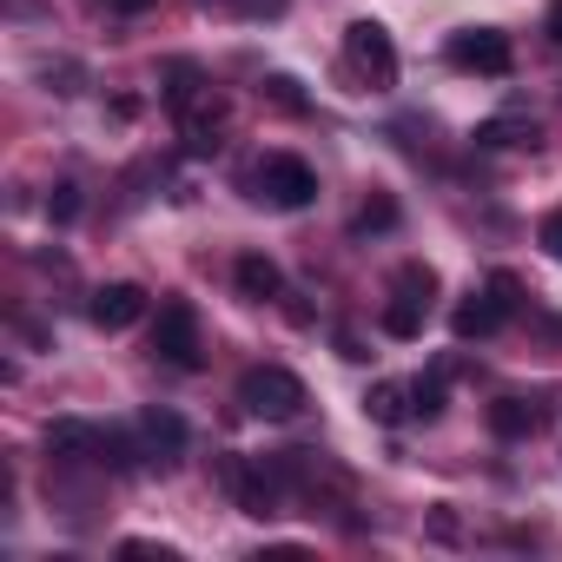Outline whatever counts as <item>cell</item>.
<instances>
[{"label": "cell", "instance_id": "6da1fadb", "mask_svg": "<svg viewBox=\"0 0 562 562\" xmlns=\"http://www.w3.org/2000/svg\"><path fill=\"white\" fill-rule=\"evenodd\" d=\"M238 404L251 411V417H265V424H292V417H305V384L285 371V364H258V371H245L238 378Z\"/></svg>", "mask_w": 562, "mask_h": 562}, {"label": "cell", "instance_id": "7a4b0ae2", "mask_svg": "<svg viewBox=\"0 0 562 562\" xmlns=\"http://www.w3.org/2000/svg\"><path fill=\"white\" fill-rule=\"evenodd\" d=\"M153 358L172 364V371H199L205 364V345H199V312L186 299L159 305V325H153Z\"/></svg>", "mask_w": 562, "mask_h": 562}, {"label": "cell", "instance_id": "3957f363", "mask_svg": "<svg viewBox=\"0 0 562 562\" xmlns=\"http://www.w3.org/2000/svg\"><path fill=\"white\" fill-rule=\"evenodd\" d=\"M258 192L278 205V212H305L318 199V172L299 159V153H265L258 159Z\"/></svg>", "mask_w": 562, "mask_h": 562}, {"label": "cell", "instance_id": "277c9868", "mask_svg": "<svg viewBox=\"0 0 562 562\" xmlns=\"http://www.w3.org/2000/svg\"><path fill=\"white\" fill-rule=\"evenodd\" d=\"M450 67L503 80V74L516 67V54H509V34H496V27H463V34H450Z\"/></svg>", "mask_w": 562, "mask_h": 562}, {"label": "cell", "instance_id": "5b68a950", "mask_svg": "<svg viewBox=\"0 0 562 562\" xmlns=\"http://www.w3.org/2000/svg\"><path fill=\"white\" fill-rule=\"evenodd\" d=\"M345 54H351V67H358L371 87H391V80H397V47H391V34H384L378 21H351V27H345Z\"/></svg>", "mask_w": 562, "mask_h": 562}, {"label": "cell", "instance_id": "8992f818", "mask_svg": "<svg viewBox=\"0 0 562 562\" xmlns=\"http://www.w3.org/2000/svg\"><path fill=\"white\" fill-rule=\"evenodd\" d=\"M87 318H93L100 331H133V325L146 318V285H133V278H120V285H100L93 305H87Z\"/></svg>", "mask_w": 562, "mask_h": 562}, {"label": "cell", "instance_id": "52a82bcc", "mask_svg": "<svg viewBox=\"0 0 562 562\" xmlns=\"http://www.w3.org/2000/svg\"><path fill=\"white\" fill-rule=\"evenodd\" d=\"M47 457H54V463H100V424L54 417V424H47Z\"/></svg>", "mask_w": 562, "mask_h": 562}, {"label": "cell", "instance_id": "ba28073f", "mask_svg": "<svg viewBox=\"0 0 562 562\" xmlns=\"http://www.w3.org/2000/svg\"><path fill=\"white\" fill-rule=\"evenodd\" d=\"M139 437H146V457L166 470V463L186 450V417L166 411V404H153V411H139Z\"/></svg>", "mask_w": 562, "mask_h": 562}, {"label": "cell", "instance_id": "9c48e42d", "mask_svg": "<svg viewBox=\"0 0 562 562\" xmlns=\"http://www.w3.org/2000/svg\"><path fill=\"white\" fill-rule=\"evenodd\" d=\"M232 278H238V292H245V299H258V305H271V299H285V271H278V265H271L265 251H238Z\"/></svg>", "mask_w": 562, "mask_h": 562}, {"label": "cell", "instance_id": "30bf717a", "mask_svg": "<svg viewBox=\"0 0 562 562\" xmlns=\"http://www.w3.org/2000/svg\"><path fill=\"white\" fill-rule=\"evenodd\" d=\"M509 325V312L483 292V299H463L457 312H450V331H457V345H476V338H490V331H503Z\"/></svg>", "mask_w": 562, "mask_h": 562}, {"label": "cell", "instance_id": "8fae6325", "mask_svg": "<svg viewBox=\"0 0 562 562\" xmlns=\"http://www.w3.org/2000/svg\"><path fill=\"white\" fill-rule=\"evenodd\" d=\"M536 424H542V411H536L529 397H496V404H490V430H496L503 443H516V437H529Z\"/></svg>", "mask_w": 562, "mask_h": 562}, {"label": "cell", "instance_id": "7c38bea8", "mask_svg": "<svg viewBox=\"0 0 562 562\" xmlns=\"http://www.w3.org/2000/svg\"><path fill=\"white\" fill-rule=\"evenodd\" d=\"M100 463H106V470H139V463H153V457H146L139 424H133V430H120V424H113V430H100Z\"/></svg>", "mask_w": 562, "mask_h": 562}, {"label": "cell", "instance_id": "4fadbf2b", "mask_svg": "<svg viewBox=\"0 0 562 562\" xmlns=\"http://www.w3.org/2000/svg\"><path fill=\"white\" fill-rule=\"evenodd\" d=\"M542 133H536V120H516V113H503V120H483L476 126V146H490V153H509V146H536Z\"/></svg>", "mask_w": 562, "mask_h": 562}, {"label": "cell", "instance_id": "5bb4252c", "mask_svg": "<svg viewBox=\"0 0 562 562\" xmlns=\"http://www.w3.org/2000/svg\"><path fill=\"white\" fill-rule=\"evenodd\" d=\"M364 417H371V424H391V430H397L404 417H417V411H411V384H371V391H364Z\"/></svg>", "mask_w": 562, "mask_h": 562}, {"label": "cell", "instance_id": "9a60e30c", "mask_svg": "<svg viewBox=\"0 0 562 562\" xmlns=\"http://www.w3.org/2000/svg\"><path fill=\"white\" fill-rule=\"evenodd\" d=\"M391 292H397V299H411V305H424V312H430V299H437V271H430V265H417V258H411V265H397V278H391Z\"/></svg>", "mask_w": 562, "mask_h": 562}, {"label": "cell", "instance_id": "2e32d148", "mask_svg": "<svg viewBox=\"0 0 562 562\" xmlns=\"http://www.w3.org/2000/svg\"><path fill=\"white\" fill-rule=\"evenodd\" d=\"M378 232H397V199H391V192L364 199L358 218H351V238H378Z\"/></svg>", "mask_w": 562, "mask_h": 562}, {"label": "cell", "instance_id": "e0dca14e", "mask_svg": "<svg viewBox=\"0 0 562 562\" xmlns=\"http://www.w3.org/2000/svg\"><path fill=\"white\" fill-rule=\"evenodd\" d=\"M443 384H450V364H437L430 378H417V384H411V411H417L424 424H437V417H443Z\"/></svg>", "mask_w": 562, "mask_h": 562}, {"label": "cell", "instance_id": "ac0fdd59", "mask_svg": "<svg viewBox=\"0 0 562 562\" xmlns=\"http://www.w3.org/2000/svg\"><path fill=\"white\" fill-rule=\"evenodd\" d=\"M424 318H430L424 305H411V299H391V305H384V338H404V345H411V338H424Z\"/></svg>", "mask_w": 562, "mask_h": 562}, {"label": "cell", "instance_id": "d6986e66", "mask_svg": "<svg viewBox=\"0 0 562 562\" xmlns=\"http://www.w3.org/2000/svg\"><path fill=\"white\" fill-rule=\"evenodd\" d=\"M166 106H172V113L199 106V67H186V60H172V67H166Z\"/></svg>", "mask_w": 562, "mask_h": 562}, {"label": "cell", "instance_id": "ffe728a7", "mask_svg": "<svg viewBox=\"0 0 562 562\" xmlns=\"http://www.w3.org/2000/svg\"><path fill=\"white\" fill-rule=\"evenodd\" d=\"M47 218H54V225H74V218H80V186H74V179H60V186L47 192Z\"/></svg>", "mask_w": 562, "mask_h": 562}, {"label": "cell", "instance_id": "44dd1931", "mask_svg": "<svg viewBox=\"0 0 562 562\" xmlns=\"http://www.w3.org/2000/svg\"><path fill=\"white\" fill-rule=\"evenodd\" d=\"M245 463H251V457H238V450H225V457H212V483H218V490H225L232 503H238V483H245Z\"/></svg>", "mask_w": 562, "mask_h": 562}, {"label": "cell", "instance_id": "7402d4cb", "mask_svg": "<svg viewBox=\"0 0 562 562\" xmlns=\"http://www.w3.org/2000/svg\"><path fill=\"white\" fill-rule=\"evenodd\" d=\"M265 100H271V106H285V113H305V93H299L292 74H265Z\"/></svg>", "mask_w": 562, "mask_h": 562}, {"label": "cell", "instance_id": "603a6c76", "mask_svg": "<svg viewBox=\"0 0 562 562\" xmlns=\"http://www.w3.org/2000/svg\"><path fill=\"white\" fill-rule=\"evenodd\" d=\"M483 292H490V299H496V305L516 318V305H522V285H516V271H490V285H483Z\"/></svg>", "mask_w": 562, "mask_h": 562}, {"label": "cell", "instance_id": "cb8c5ba5", "mask_svg": "<svg viewBox=\"0 0 562 562\" xmlns=\"http://www.w3.org/2000/svg\"><path fill=\"white\" fill-rule=\"evenodd\" d=\"M41 80H47L54 93H80V67H74V60H60V67H41Z\"/></svg>", "mask_w": 562, "mask_h": 562}, {"label": "cell", "instance_id": "d4e9b609", "mask_svg": "<svg viewBox=\"0 0 562 562\" xmlns=\"http://www.w3.org/2000/svg\"><path fill=\"white\" fill-rule=\"evenodd\" d=\"M536 238H542V251H549V258H562V205L536 225Z\"/></svg>", "mask_w": 562, "mask_h": 562}, {"label": "cell", "instance_id": "484cf974", "mask_svg": "<svg viewBox=\"0 0 562 562\" xmlns=\"http://www.w3.org/2000/svg\"><path fill=\"white\" fill-rule=\"evenodd\" d=\"M238 14H251V21H278V14H285V0H238Z\"/></svg>", "mask_w": 562, "mask_h": 562}, {"label": "cell", "instance_id": "4316f807", "mask_svg": "<svg viewBox=\"0 0 562 562\" xmlns=\"http://www.w3.org/2000/svg\"><path fill=\"white\" fill-rule=\"evenodd\" d=\"M430 536H437V542H457V516H450V509H437V516H430Z\"/></svg>", "mask_w": 562, "mask_h": 562}, {"label": "cell", "instance_id": "83f0119b", "mask_svg": "<svg viewBox=\"0 0 562 562\" xmlns=\"http://www.w3.org/2000/svg\"><path fill=\"white\" fill-rule=\"evenodd\" d=\"M120 555H166V562H172V549H166V542H120Z\"/></svg>", "mask_w": 562, "mask_h": 562}, {"label": "cell", "instance_id": "f1b7e54d", "mask_svg": "<svg viewBox=\"0 0 562 562\" xmlns=\"http://www.w3.org/2000/svg\"><path fill=\"white\" fill-rule=\"evenodd\" d=\"M338 351H345V358H351V364H364V358H371V351H364V345H358V338H351V331H338Z\"/></svg>", "mask_w": 562, "mask_h": 562}, {"label": "cell", "instance_id": "f546056e", "mask_svg": "<svg viewBox=\"0 0 562 562\" xmlns=\"http://www.w3.org/2000/svg\"><path fill=\"white\" fill-rule=\"evenodd\" d=\"M106 8H113V14H146L153 0H106Z\"/></svg>", "mask_w": 562, "mask_h": 562}, {"label": "cell", "instance_id": "4dcf8cb0", "mask_svg": "<svg viewBox=\"0 0 562 562\" xmlns=\"http://www.w3.org/2000/svg\"><path fill=\"white\" fill-rule=\"evenodd\" d=\"M549 41L562 47V0H555V8H549Z\"/></svg>", "mask_w": 562, "mask_h": 562}]
</instances>
